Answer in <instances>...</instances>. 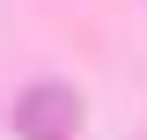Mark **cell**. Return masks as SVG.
<instances>
[{"instance_id":"1","label":"cell","mask_w":147,"mask_h":140,"mask_svg":"<svg viewBox=\"0 0 147 140\" xmlns=\"http://www.w3.org/2000/svg\"><path fill=\"white\" fill-rule=\"evenodd\" d=\"M74 125H81V96H74V88L37 81V88L15 96V133H22V140H66Z\"/></svg>"}]
</instances>
